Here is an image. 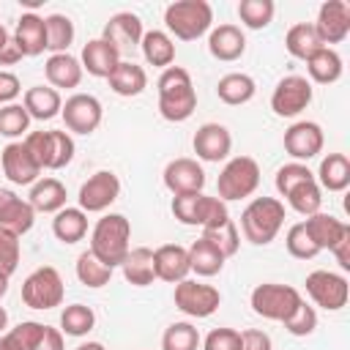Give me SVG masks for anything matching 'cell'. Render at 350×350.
<instances>
[{
    "label": "cell",
    "mask_w": 350,
    "mask_h": 350,
    "mask_svg": "<svg viewBox=\"0 0 350 350\" xmlns=\"http://www.w3.org/2000/svg\"><path fill=\"white\" fill-rule=\"evenodd\" d=\"M260 186V164L252 156H235L224 164V170L219 172L216 180V197L221 202H232V200H243L252 197Z\"/></svg>",
    "instance_id": "cell-5"
},
{
    "label": "cell",
    "mask_w": 350,
    "mask_h": 350,
    "mask_svg": "<svg viewBox=\"0 0 350 350\" xmlns=\"http://www.w3.org/2000/svg\"><path fill=\"white\" fill-rule=\"evenodd\" d=\"M66 284L52 265L36 268L25 282H22V301L30 309H55L63 304Z\"/></svg>",
    "instance_id": "cell-8"
},
{
    "label": "cell",
    "mask_w": 350,
    "mask_h": 350,
    "mask_svg": "<svg viewBox=\"0 0 350 350\" xmlns=\"http://www.w3.org/2000/svg\"><path fill=\"white\" fill-rule=\"evenodd\" d=\"M19 93H22L19 77L0 68V104H3V107H5V104H14V98H16Z\"/></svg>",
    "instance_id": "cell-54"
},
{
    "label": "cell",
    "mask_w": 350,
    "mask_h": 350,
    "mask_svg": "<svg viewBox=\"0 0 350 350\" xmlns=\"http://www.w3.org/2000/svg\"><path fill=\"white\" fill-rule=\"evenodd\" d=\"M8 41H11V36H8V30H5V27H3V22H0V52L5 49V44H8Z\"/></svg>",
    "instance_id": "cell-60"
},
{
    "label": "cell",
    "mask_w": 350,
    "mask_h": 350,
    "mask_svg": "<svg viewBox=\"0 0 350 350\" xmlns=\"http://www.w3.org/2000/svg\"><path fill=\"white\" fill-rule=\"evenodd\" d=\"M334 257H336V262H339V268L342 271H350V235H345L334 249Z\"/></svg>",
    "instance_id": "cell-56"
},
{
    "label": "cell",
    "mask_w": 350,
    "mask_h": 350,
    "mask_svg": "<svg viewBox=\"0 0 350 350\" xmlns=\"http://www.w3.org/2000/svg\"><path fill=\"white\" fill-rule=\"evenodd\" d=\"M142 46V55L150 66H159V68H170L175 63V41L164 33V30H148L139 41Z\"/></svg>",
    "instance_id": "cell-37"
},
{
    "label": "cell",
    "mask_w": 350,
    "mask_h": 350,
    "mask_svg": "<svg viewBox=\"0 0 350 350\" xmlns=\"http://www.w3.org/2000/svg\"><path fill=\"white\" fill-rule=\"evenodd\" d=\"M8 334H11L25 350H36V345H38V339H41V334H44V323L25 320V323H19L16 328H11Z\"/></svg>",
    "instance_id": "cell-52"
},
{
    "label": "cell",
    "mask_w": 350,
    "mask_h": 350,
    "mask_svg": "<svg viewBox=\"0 0 350 350\" xmlns=\"http://www.w3.org/2000/svg\"><path fill=\"white\" fill-rule=\"evenodd\" d=\"M79 63H82V71H88L90 77H98V79H107L115 66L120 63V52L104 41V38H93L82 46V55H79Z\"/></svg>",
    "instance_id": "cell-22"
},
{
    "label": "cell",
    "mask_w": 350,
    "mask_h": 350,
    "mask_svg": "<svg viewBox=\"0 0 350 350\" xmlns=\"http://www.w3.org/2000/svg\"><path fill=\"white\" fill-rule=\"evenodd\" d=\"M5 325H8V312H5L3 306H0V334L5 331Z\"/></svg>",
    "instance_id": "cell-62"
},
{
    "label": "cell",
    "mask_w": 350,
    "mask_h": 350,
    "mask_svg": "<svg viewBox=\"0 0 350 350\" xmlns=\"http://www.w3.org/2000/svg\"><path fill=\"white\" fill-rule=\"evenodd\" d=\"M159 112L170 123H183L197 109V90L191 82V74L180 66H170L161 71L159 82Z\"/></svg>",
    "instance_id": "cell-1"
},
{
    "label": "cell",
    "mask_w": 350,
    "mask_h": 350,
    "mask_svg": "<svg viewBox=\"0 0 350 350\" xmlns=\"http://www.w3.org/2000/svg\"><path fill=\"white\" fill-rule=\"evenodd\" d=\"M164 186L178 194H200L205 186V170L197 159H172L164 167Z\"/></svg>",
    "instance_id": "cell-17"
},
{
    "label": "cell",
    "mask_w": 350,
    "mask_h": 350,
    "mask_svg": "<svg viewBox=\"0 0 350 350\" xmlns=\"http://www.w3.org/2000/svg\"><path fill=\"white\" fill-rule=\"evenodd\" d=\"M107 82H109L112 93L131 98V96H139V93L148 88V74H145L142 66H137V63H131V60H120V63L115 66V71L107 77Z\"/></svg>",
    "instance_id": "cell-29"
},
{
    "label": "cell",
    "mask_w": 350,
    "mask_h": 350,
    "mask_svg": "<svg viewBox=\"0 0 350 350\" xmlns=\"http://www.w3.org/2000/svg\"><path fill=\"white\" fill-rule=\"evenodd\" d=\"M202 194V191H200ZM200 194H178L172 197V213L180 224L197 227V205H200Z\"/></svg>",
    "instance_id": "cell-51"
},
{
    "label": "cell",
    "mask_w": 350,
    "mask_h": 350,
    "mask_svg": "<svg viewBox=\"0 0 350 350\" xmlns=\"http://www.w3.org/2000/svg\"><path fill=\"white\" fill-rule=\"evenodd\" d=\"M167 30L180 41H197L213 25V8L205 0H175L164 8Z\"/></svg>",
    "instance_id": "cell-4"
},
{
    "label": "cell",
    "mask_w": 350,
    "mask_h": 350,
    "mask_svg": "<svg viewBox=\"0 0 350 350\" xmlns=\"http://www.w3.org/2000/svg\"><path fill=\"white\" fill-rule=\"evenodd\" d=\"M191 145H194L197 159L216 164V161H221V159L230 156V150H232V137H230V131H227L221 123H202V126L194 131Z\"/></svg>",
    "instance_id": "cell-18"
},
{
    "label": "cell",
    "mask_w": 350,
    "mask_h": 350,
    "mask_svg": "<svg viewBox=\"0 0 350 350\" xmlns=\"http://www.w3.org/2000/svg\"><path fill=\"white\" fill-rule=\"evenodd\" d=\"M208 52L221 60V63H232L246 52V36L238 25H219L211 30L208 36Z\"/></svg>",
    "instance_id": "cell-25"
},
{
    "label": "cell",
    "mask_w": 350,
    "mask_h": 350,
    "mask_svg": "<svg viewBox=\"0 0 350 350\" xmlns=\"http://www.w3.org/2000/svg\"><path fill=\"white\" fill-rule=\"evenodd\" d=\"M142 36H145L142 19H139L137 14H131V11H120V14L109 16V22L104 25V33H101V38L109 41L120 55H123L126 49L139 46Z\"/></svg>",
    "instance_id": "cell-19"
},
{
    "label": "cell",
    "mask_w": 350,
    "mask_h": 350,
    "mask_svg": "<svg viewBox=\"0 0 350 350\" xmlns=\"http://www.w3.org/2000/svg\"><path fill=\"white\" fill-rule=\"evenodd\" d=\"M323 145H325V137L314 120H298L284 131V150L301 164L314 159L323 150Z\"/></svg>",
    "instance_id": "cell-15"
},
{
    "label": "cell",
    "mask_w": 350,
    "mask_h": 350,
    "mask_svg": "<svg viewBox=\"0 0 350 350\" xmlns=\"http://www.w3.org/2000/svg\"><path fill=\"white\" fill-rule=\"evenodd\" d=\"M77 279H79L85 287L98 290V287L109 284V279H112V268L104 265V262L88 249V252H82V254L77 257Z\"/></svg>",
    "instance_id": "cell-38"
},
{
    "label": "cell",
    "mask_w": 350,
    "mask_h": 350,
    "mask_svg": "<svg viewBox=\"0 0 350 350\" xmlns=\"http://www.w3.org/2000/svg\"><path fill=\"white\" fill-rule=\"evenodd\" d=\"M52 232L63 243H77L88 235V213L82 208H60L52 219Z\"/></svg>",
    "instance_id": "cell-33"
},
{
    "label": "cell",
    "mask_w": 350,
    "mask_h": 350,
    "mask_svg": "<svg viewBox=\"0 0 350 350\" xmlns=\"http://www.w3.org/2000/svg\"><path fill=\"white\" fill-rule=\"evenodd\" d=\"M66 186L57 178H38L30 186L27 202L33 205L36 213H57L60 208H66Z\"/></svg>",
    "instance_id": "cell-28"
},
{
    "label": "cell",
    "mask_w": 350,
    "mask_h": 350,
    "mask_svg": "<svg viewBox=\"0 0 350 350\" xmlns=\"http://www.w3.org/2000/svg\"><path fill=\"white\" fill-rule=\"evenodd\" d=\"M22 142L41 170H63L74 159V139L68 131H30Z\"/></svg>",
    "instance_id": "cell-6"
},
{
    "label": "cell",
    "mask_w": 350,
    "mask_h": 350,
    "mask_svg": "<svg viewBox=\"0 0 350 350\" xmlns=\"http://www.w3.org/2000/svg\"><path fill=\"white\" fill-rule=\"evenodd\" d=\"M284 200L290 202V208H293L295 213L312 216V213H317L320 205H323V191H320L317 180L312 178V180H304V183H298L295 189H290V191L284 194Z\"/></svg>",
    "instance_id": "cell-40"
},
{
    "label": "cell",
    "mask_w": 350,
    "mask_h": 350,
    "mask_svg": "<svg viewBox=\"0 0 350 350\" xmlns=\"http://www.w3.org/2000/svg\"><path fill=\"white\" fill-rule=\"evenodd\" d=\"M22 107L27 109L30 120H33V118H36V120H52L55 115H60L63 98H60V90L46 88V85H36V88H27V90H25Z\"/></svg>",
    "instance_id": "cell-27"
},
{
    "label": "cell",
    "mask_w": 350,
    "mask_h": 350,
    "mask_svg": "<svg viewBox=\"0 0 350 350\" xmlns=\"http://www.w3.org/2000/svg\"><path fill=\"white\" fill-rule=\"evenodd\" d=\"M30 129V115L22 104H5L0 107V134L8 139L22 137Z\"/></svg>",
    "instance_id": "cell-45"
},
{
    "label": "cell",
    "mask_w": 350,
    "mask_h": 350,
    "mask_svg": "<svg viewBox=\"0 0 350 350\" xmlns=\"http://www.w3.org/2000/svg\"><path fill=\"white\" fill-rule=\"evenodd\" d=\"M93 325H96V314L85 304H71L60 314V331L66 336H85L93 331Z\"/></svg>",
    "instance_id": "cell-41"
},
{
    "label": "cell",
    "mask_w": 350,
    "mask_h": 350,
    "mask_svg": "<svg viewBox=\"0 0 350 350\" xmlns=\"http://www.w3.org/2000/svg\"><path fill=\"white\" fill-rule=\"evenodd\" d=\"M36 350H66V345H63V331H60V328H52V325H44V334H41Z\"/></svg>",
    "instance_id": "cell-55"
},
{
    "label": "cell",
    "mask_w": 350,
    "mask_h": 350,
    "mask_svg": "<svg viewBox=\"0 0 350 350\" xmlns=\"http://www.w3.org/2000/svg\"><path fill=\"white\" fill-rule=\"evenodd\" d=\"M202 350H241V331H235V328H213L205 336Z\"/></svg>",
    "instance_id": "cell-50"
},
{
    "label": "cell",
    "mask_w": 350,
    "mask_h": 350,
    "mask_svg": "<svg viewBox=\"0 0 350 350\" xmlns=\"http://www.w3.org/2000/svg\"><path fill=\"white\" fill-rule=\"evenodd\" d=\"M304 227H306V232L312 235V241L317 243L320 252H323V249L331 252L345 235H350V224H347V221H342V219H336V216H331V213H323V211L306 216Z\"/></svg>",
    "instance_id": "cell-24"
},
{
    "label": "cell",
    "mask_w": 350,
    "mask_h": 350,
    "mask_svg": "<svg viewBox=\"0 0 350 350\" xmlns=\"http://www.w3.org/2000/svg\"><path fill=\"white\" fill-rule=\"evenodd\" d=\"M200 331L191 323H172L161 336V350H197Z\"/></svg>",
    "instance_id": "cell-43"
},
{
    "label": "cell",
    "mask_w": 350,
    "mask_h": 350,
    "mask_svg": "<svg viewBox=\"0 0 350 350\" xmlns=\"http://www.w3.org/2000/svg\"><path fill=\"white\" fill-rule=\"evenodd\" d=\"M312 104V82L306 77L290 74L279 79V85L271 93V109L279 118H295Z\"/></svg>",
    "instance_id": "cell-10"
},
{
    "label": "cell",
    "mask_w": 350,
    "mask_h": 350,
    "mask_svg": "<svg viewBox=\"0 0 350 350\" xmlns=\"http://www.w3.org/2000/svg\"><path fill=\"white\" fill-rule=\"evenodd\" d=\"M312 178H314V172H312L306 164H301V161H290V164H284V167L276 170V191L284 197L290 189H295L298 183L312 180Z\"/></svg>",
    "instance_id": "cell-48"
},
{
    "label": "cell",
    "mask_w": 350,
    "mask_h": 350,
    "mask_svg": "<svg viewBox=\"0 0 350 350\" xmlns=\"http://www.w3.org/2000/svg\"><path fill=\"white\" fill-rule=\"evenodd\" d=\"M77 350H107V347H104L101 342H82Z\"/></svg>",
    "instance_id": "cell-59"
},
{
    "label": "cell",
    "mask_w": 350,
    "mask_h": 350,
    "mask_svg": "<svg viewBox=\"0 0 350 350\" xmlns=\"http://www.w3.org/2000/svg\"><path fill=\"white\" fill-rule=\"evenodd\" d=\"M284 246H287V252H290L293 257H298V260H312V257L320 254V249H317V243L312 241V235L306 232L304 221H298V224H293V227L287 230Z\"/></svg>",
    "instance_id": "cell-46"
},
{
    "label": "cell",
    "mask_w": 350,
    "mask_h": 350,
    "mask_svg": "<svg viewBox=\"0 0 350 350\" xmlns=\"http://www.w3.org/2000/svg\"><path fill=\"white\" fill-rule=\"evenodd\" d=\"M323 46L342 44L350 36V5L345 0H325L317 11V22H312Z\"/></svg>",
    "instance_id": "cell-14"
},
{
    "label": "cell",
    "mask_w": 350,
    "mask_h": 350,
    "mask_svg": "<svg viewBox=\"0 0 350 350\" xmlns=\"http://www.w3.org/2000/svg\"><path fill=\"white\" fill-rule=\"evenodd\" d=\"M282 325H284V331L293 334V336H309V334L317 328V312H314V306H309L306 301H301V304L295 306V312H293Z\"/></svg>",
    "instance_id": "cell-47"
},
{
    "label": "cell",
    "mask_w": 350,
    "mask_h": 350,
    "mask_svg": "<svg viewBox=\"0 0 350 350\" xmlns=\"http://www.w3.org/2000/svg\"><path fill=\"white\" fill-rule=\"evenodd\" d=\"M14 44L19 46V52L25 57H36L46 49V25H44V16L27 11L19 16L16 22V30H14Z\"/></svg>",
    "instance_id": "cell-23"
},
{
    "label": "cell",
    "mask_w": 350,
    "mask_h": 350,
    "mask_svg": "<svg viewBox=\"0 0 350 350\" xmlns=\"http://www.w3.org/2000/svg\"><path fill=\"white\" fill-rule=\"evenodd\" d=\"M44 74H46V79H49V88H66V90H71V88H77L79 82H82V63H79V57H74V55H68V52H60V55H49V60L44 63Z\"/></svg>",
    "instance_id": "cell-26"
},
{
    "label": "cell",
    "mask_w": 350,
    "mask_h": 350,
    "mask_svg": "<svg viewBox=\"0 0 350 350\" xmlns=\"http://www.w3.org/2000/svg\"><path fill=\"white\" fill-rule=\"evenodd\" d=\"M301 293L290 284H276V282H265V284H257L252 290V309L254 314L265 317V320H276V323H284L295 306L301 304Z\"/></svg>",
    "instance_id": "cell-7"
},
{
    "label": "cell",
    "mask_w": 350,
    "mask_h": 350,
    "mask_svg": "<svg viewBox=\"0 0 350 350\" xmlns=\"http://www.w3.org/2000/svg\"><path fill=\"white\" fill-rule=\"evenodd\" d=\"M241 350H273V342L265 331L246 328V331H241Z\"/></svg>",
    "instance_id": "cell-53"
},
{
    "label": "cell",
    "mask_w": 350,
    "mask_h": 350,
    "mask_svg": "<svg viewBox=\"0 0 350 350\" xmlns=\"http://www.w3.org/2000/svg\"><path fill=\"white\" fill-rule=\"evenodd\" d=\"M284 224V202L276 197H254L241 213V230L254 246L271 243Z\"/></svg>",
    "instance_id": "cell-3"
},
{
    "label": "cell",
    "mask_w": 350,
    "mask_h": 350,
    "mask_svg": "<svg viewBox=\"0 0 350 350\" xmlns=\"http://www.w3.org/2000/svg\"><path fill=\"white\" fill-rule=\"evenodd\" d=\"M60 115H63V123H66V129L71 134H93L101 126L104 109H101V101L96 96H90V93H74V96L66 98Z\"/></svg>",
    "instance_id": "cell-12"
},
{
    "label": "cell",
    "mask_w": 350,
    "mask_h": 350,
    "mask_svg": "<svg viewBox=\"0 0 350 350\" xmlns=\"http://www.w3.org/2000/svg\"><path fill=\"white\" fill-rule=\"evenodd\" d=\"M8 279H11V276H5V273L0 271V298L8 293Z\"/></svg>",
    "instance_id": "cell-61"
},
{
    "label": "cell",
    "mask_w": 350,
    "mask_h": 350,
    "mask_svg": "<svg viewBox=\"0 0 350 350\" xmlns=\"http://www.w3.org/2000/svg\"><path fill=\"white\" fill-rule=\"evenodd\" d=\"M224 254L205 238H197L191 246H189V265L197 276H216L221 268H224Z\"/></svg>",
    "instance_id": "cell-36"
},
{
    "label": "cell",
    "mask_w": 350,
    "mask_h": 350,
    "mask_svg": "<svg viewBox=\"0 0 350 350\" xmlns=\"http://www.w3.org/2000/svg\"><path fill=\"white\" fill-rule=\"evenodd\" d=\"M36 221V211L27 200H22L16 191L11 189H0V227L3 230H11L14 235H25L30 232Z\"/></svg>",
    "instance_id": "cell-21"
},
{
    "label": "cell",
    "mask_w": 350,
    "mask_h": 350,
    "mask_svg": "<svg viewBox=\"0 0 350 350\" xmlns=\"http://www.w3.org/2000/svg\"><path fill=\"white\" fill-rule=\"evenodd\" d=\"M19 254H22V249H19V235H14L11 230H3V227H0V271H3L5 276H11V273L16 271Z\"/></svg>",
    "instance_id": "cell-49"
},
{
    "label": "cell",
    "mask_w": 350,
    "mask_h": 350,
    "mask_svg": "<svg viewBox=\"0 0 350 350\" xmlns=\"http://www.w3.org/2000/svg\"><path fill=\"white\" fill-rule=\"evenodd\" d=\"M44 25H46V49L52 55L68 52L74 41V22L66 14H49L44 16Z\"/></svg>",
    "instance_id": "cell-39"
},
{
    "label": "cell",
    "mask_w": 350,
    "mask_h": 350,
    "mask_svg": "<svg viewBox=\"0 0 350 350\" xmlns=\"http://www.w3.org/2000/svg\"><path fill=\"white\" fill-rule=\"evenodd\" d=\"M129 241H131V221L123 213H107L96 221L90 232V252L115 271L131 249Z\"/></svg>",
    "instance_id": "cell-2"
},
{
    "label": "cell",
    "mask_w": 350,
    "mask_h": 350,
    "mask_svg": "<svg viewBox=\"0 0 350 350\" xmlns=\"http://www.w3.org/2000/svg\"><path fill=\"white\" fill-rule=\"evenodd\" d=\"M123 268V279L134 287H148L153 284L156 279V268H153V249L148 246H137V249H129L126 260L120 262Z\"/></svg>",
    "instance_id": "cell-30"
},
{
    "label": "cell",
    "mask_w": 350,
    "mask_h": 350,
    "mask_svg": "<svg viewBox=\"0 0 350 350\" xmlns=\"http://www.w3.org/2000/svg\"><path fill=\"white\" fill-rule=\"evenodd\" d=\"M284 46H287V52H290L293 57L309 60L317 49H323V41H320V36H317V30H314L312 22H298V25H293V27L287 30Z\"/></svg>",
    "instance_id": "cell-34"
},
{
    "label": "cell",
    "mask_w": 350,
    "mask_h": 350,
    "mask_svg": "<svg viewBox=\"0 0 350 350\" xmlns=\"http://www.w3.org/2000/svg\"><path fill=\"white\" fill-rule=\"evenodd\" d=\"M0 164L5 178L16 186H33L41 175V167L33 159V153L25 148V142H8L0 153Z\"/></svg>",
    "instance_id": "cell-16"
},
{
    "label": "cell",
    "mask_w": 350,
    "mask_h": 350,
    "mask_svg": "<svg viewBox=\"0 0 350 350\" xmlns=\"http://www.w3.org/2000/svg\"><path fill=\"white\" fill-rule=\"evenodd\" d=\"M306 293L309 298L323 306L325 312H339L345 304H347V295H350V284L342 273H334V271H312L306 276Z\"/></svg>",
    "instance_id": "cell-9"
},
{
    "label": "cell",
    "mask_w": 350,
    "mask_h": 350,
    "mask_svg": "<svg viewBox=\"0 0 350 350\" xmlns=\"http://www.w3.org/2000/svg\"><path fill=\"white\" fill-rule=\"evenodd\" d=\"M257 93V85L249 74H241V71H232V74H224L219 82H216V96L230 104V107H241V104H249Z\"/></svg>",
    "instance_id": "cell-31"
},
{
    "label": "cell",
    "mask_w": 350,
    "mask_h": 350,
    "mask_svg": "<svg viewBox=\"0 0 350 350\" xmlns=\"http://www.w3.org/2000/svg\"><path fill=\"white\" fill-rule=\"evenodd\" d=\"M202 238L205 241H211L224 257H232L235 252H238V246H241V235H238V227H235V221L232 219H227L224 224H219V227H211V230H202Z\"/></svg>",
    "instance_id": "cell-44"
},
{
    "label": "cell",
    "mask_w": 350,
    "mask_h": 350,
    "mask_svg": "<svg viewBox=\"0 0 350 350\" xmlns=\"http://www.w3.org/2000/svg\"><path fill=\"white\" fill-rule=\"evenodd\" d=\"M221 304V293L211 284L183 279L175 284V306L189 317H211Z\"/></svg>",
    "instance_id": "cell-11"
},
{
    "label": "cell",
    "mask_w": 350,
    "mask_h": 350,
    "mask_svg": "<svg viewBox=\"0 0 350 350\" xmlns=\"http://www.w3.org/2000/svg\"><path fill=\"white\" fill-rule=\"evenodd\" d=\"M0 350H25V347H22V345H19V342L5 331V334L0 336Z\"/></svg>",
    "instance_id": "cell-58"
},
{
    "label": "cell",
    "mask_w": 350,
    "mask_h": 350,
    "mask_svg": "<svg viewBox=\"0 0 350 350\" xmlns=\"http://www.w3.org/2000/svg\"><path fill=\"white\" fill-rule=\"evenodd\" d=\"M276 14L273 0H241L238 3V16L249 30H262L271 25Z\"/></svg>",
    "instance_id": "cell-42"
},
{
    "label": "cell",
    "mask_w": 350,
    "mask_h": 350,
    "mask_svg": "<svg viewBox=\"0 0 350 350\" xmlns=\"http://www.w3.org/2000/svg\"><path fill=\"white\" fill-rule=\"evenodd\" d=\"M317 186L328 191H345L350 186V161L345 153H328L317 170Z\"/></svg>",
    "instance_id": "cell-32"
},
{
    "label": "cell",
    "mask_w": 350,
    "mask_h": 350,
    "mask_svg": "<svg viewBox=\"0 0 350 350\" xmlns=\"http://www.w3.org/2000/svg\"><path fill=\"white\" fill-rule=\"evenodd\" d=\"M153 268H156V279L178 284L183 279H189L191 265H189V249L180 243H164L153 252Z\"/></svg>",
    "instance_id": "cell-20"
},
{
    "label": "cell",
    "mask_w": 350,
    "mask_h": 350,
    "mask_svg": "<svg viewBox=\"0 0 350 350\" xmlns=\"http://www.w3.org/2000/svg\"><path fill=\"white\" fill-rule=\"evenodd\" d=\"M22 57H25V55L19 52V46H16L14 38H11V41L5 44V49L0 52V66H14V63H19Z\"/></svg>",
    "instance_id": "cell-57"
},
{
    "label": "cell",
    "mask_w": 350,
    "mask_h": 350,
    "mask_svg": "<svg viewBox=\"0 0 350 350\" xmlns=\"http://www.w3.org/2000/svg\"><path fill=\"white\" fill-rule=\"evenodd\" d=\"M120 194V180L115 172L109 170H98L96 175H90L82 186H79V208L85 213H101L107 211Z\"/></svg>",
    "instance_id": "cell-13"
},
{
    "label": "cell",
    "mask_w": 350,
    "mask_h": 350,
    "mask_svg": "<svg viewBox=\"0 0 350 350\" xmlns=\"http://www.w3.org/2000/svg\"><path fill=\"white\" fill-rule=\"evenodd\" d=\"M306 71H309L312 82H317V85H334L342 77V57H339L336 49L323 46V49H317L306 60Z\"/></svg>",
    "instance_id": "cell-35"
}]
</instances>
